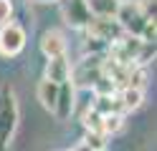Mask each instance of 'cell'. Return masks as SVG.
<instances>
[{"label": "cell", "mask_w": 157, "mask_h": 151, "mask_svg": "<svg viewBox=\"0 0 157 151\" xmlns=\"http://www.w3.org/2000/svg\"><path fill=\"white\" fill-rule=\"evenodd\" d=\"M18 98L10 83L0 86V151H8L10 138L18 128Z\"/></svg>", "instance_id": "obj_1"}, {"label": "cell", "mask_w": 157, "mask_h": 151, "mask_svg": "<svg viewBox=\"0 0 157 151\" xmlns=\"http://www.w3.org/2000/svg\"><path fill=\"white\" fill-rule=\"evenodd\" d=\"M114 20L124 30V35H132V38H140L144 25L150 23V20L144 18V13L140 10V3H137V0H127V3H122L119 10H117V15H114Z\"/></svg>", "instance_id": "obj_2"}, {"label": "cell", "mask_w": 157, "mask_h": 151, "mask_svg": "<svg viewBox=\"0 0 157 151\" xmlns=\"http://www.w3.org/2000/svg\"><path fill=\"white\" fill-rule=\"evenodd\" d=\"M122 35H124V30L119 28V23H117L114 18H94L89 23V28H86V38L99 40V43H104L106 48L114 45Z\"/></svg>", "instance_id": "obj_3"}, {"label": "cell", "mask_w": 157, "mask_h": 151, "mask_svg": "<svg viewBox=\"0 0 157 151\" xmlns=\"http://www.w3.org/2000/svg\"><path fill=\"white\" fill-rule=\"evenodd\" d=\"M25 48V28L21 23H5L0 28V56H18L21 50Z\"/></svg>", "instance_id": "obj_4"}, {"label": "cell", "mask_w": 157, "mask_h": 151, "mask_svg": "<svg viewBox=\"0 0 157 151\" xmlns=\"http://www.w3.org/2000/svg\"><path fill=\"white\" fill-rule=\"evenodd\" d=\"M58 3H61V15H63L68 28H74V30H86L89 28L94 15L89 13V8H86L84 0H58Z\"/></svg>", "instance_id": "obj_5"}, {"label": "cell", "mask_w": 157, "mask_h": 151, "mask_svg": "<svg viewBox=\"0 0 157 151\" xmlns=\"http://www.w3.org/2000/svg\"><path fill=\"white\" fill-rule=\"evenodd\" d=\"M74 111H76V88H74L71 81H68V83H61V86H58L56 106H53L51 113H53L58 121H66V118H71Z\"/></svg>", "instance_id": "obj_6"}, {"label": "cell", "mask_w": 157, "mask_h": 151, "mask_svg": "<svg viewBox=\"0 0 157 151\" xmlns=\"http://www.w3.org/2000/svg\"><path fill=\"white\" fill-rule=\"evenodd\" d=\"M43 81H51V83H56V86L71 81V63L66 60V56H58V58H48L46 60Z\"/></svg>", "instance_id": "obj_7"}, {"label": "cell", "mask_w": 157, "mask_h": 151, "mask_svg": "<svg viewBox=\"0 0 157 151\" xmlns=\"http://www.w3.org/2000/svg\"><path fill=\"white\" fill-rule=\"evenodd\" d=\"M41 53L46 58H58V56H66V40L61 30H43L41 33Z\"/></svg>", "instance_id": "obj_8"}, {"label": "cell", "mask_w": 157, "mask_h": 151, "mask_svg": "<svg viewBox=\"0 0 157 151\" xmlns=\"http://www.w3.org/2000/svg\"><path fill=\"white\" fill-rule=\"evenodd\" d=\"M84 3L94 18H114L122 0H84Z\"/></svg>", "instance_id": "obj_9"}, {"label": "cell", "mask_w": 157, "mask_h": 151, "mask_svg": "<svg viewBox=\"0 0 157 151\" xmlns=\"http://www.w3.org/2000/svg\"><path fill=\"white\" fill-rule=\"evenodd\" d=\"M117 98H119L122 113H124V111H137L142 106L144 91H140V88H122V91H117Z\"/></svg>", "instance_id": "obj_10"}, {"label": "cell", "mask_w": 157, "mask_h": 151, "mask_svg": "<svg viewBox=\"0 0 157 151\" xmlns=\"http://www.w3.org/2000/svg\"><path fill=\"white\" fill-rule=\"evenodd\" d=\"M56 96H58V86L51 83V81H41L38 83V101L46 111H53L56 106Z\"/></svg>", "instance_id": "obj_11"}, {"label": "cell", "mask_w": 157, "mask_h": 151, "mask_svg": "<svg viewBox=\"0 0 157 151\" xmlns=\"http://www.w3.org/2000/svg\"><path fill=\"white\" fill-rule=\"evenodd\" d=\"M81 144H84L86 149H89V151H104V149H106V136H101V134H94V131H86Z\"/></svg>", "instance_id": "obj_12"}, {"label": "cell", "mask_w": 157, "mask_h": 151, "mask_svg": "<svg viewBox=\"0 0 157 151\" xmlns=\"http://www.w3.org/2000/svg\"><path fill=\"white\" fill-rule=\"evenodd\" d=\"M122 128V116L119 113H109V116H101V134L109 136V134H117Z\"/></svg>", "instance_id": "obj_13"}, {"label": "cell", "mask_w": 157, "mask_h": 151, "mask_svg": "<svg viewBox=\"0 0 157 151\" xmlns=\"http://www.w3.org/2000/svg\"><path fill=\"white\" fill-rule=\"evenodd\" d=\"M84 126L86 131H94V134H101V113H96L94 108L84 111ZM104 136V134H101Z\"/></svg>", "instance_id": "obj_14"}, {"label": "cell", "mask_w": 157, "mask_h": 151, "mask_svg": "<svg viewBox=\"0 0 157 151\" xmlns=\"http://www.w3.org/2000/svg\"><path fill=\"white\" fill-rule=\"evenodd\" d=\"M13 20V3L10 0H0V28L5 23H10Z\"/></svg>", "instance_id": "obj_15"}, {"label": "cell", "mask_w": 157, "mask_h": 151, "mask_svg": "<svg viewBox=\"0 0 157 151\" xmlns=\"http://www.w3.org/2000/svg\"><path fill=\"white\" fill-rule=\"evenodd\" d=\"M137 3H140V10L147 20H155V0H137Z\"/></svg>", "instance_id": "obj_16"}, {"label": "cell", "mask_w": 157, "mask_h": 151, "mask_svg": "<svg viewBox=\"0 0 157 151\" xmlns=\"http://www.w3.org/2000/svg\"><path fill=\"white\" fill-rule=\"evenodd\" d=\"M33 3H58V0H33Z\"/></svg>", "instance_id": "obj_17"}]
</instances>
